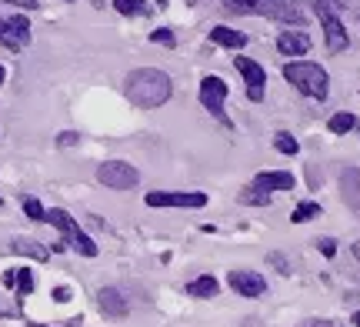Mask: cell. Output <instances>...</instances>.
<instances>
[{
	"instance_id": "18",
	"label": "cell",
	"mask_w": 360,
	"mask_h": 327,
	"mask_svg": "<svg viewBox=\"0 0 360 327\" xmlns=\"http://www.w3.org/2000/svg\"><path fill=\"white\" fill-rule=\"evenodd\" d=\"M114 7L124 17H147L150 13V4L147 0H114Z\"/></svg>"
},
{
	"instance_id": "35",
	"label": "cell",
	"mask_w": 360,
	"mask_h": 327,
	"mask_svg": "<svg viewBox=\"0 0 360 327\" xmlns=\"http://www.w3.org/2000/svg\"><path fill=\"white\" fill-rule=\"evenodd\" d=\"M354 257H357V264H360V241L354 244Z\"/></svg>"
},
{
	"instance_id": "29",
	"label": "cell",
	"mask_w": 360,
	"mask_h": 327,
	"mask_svg": "<svg viewBox=\"0 0 360 327\" xmlns=\"http://www.w3.org/2000/svg\"><path fill=\"white\" fill-rule=\"evenodd\" d=\"M7 4H17L20 11H37V7H40L37 0H7Z\"/></svg>"
},
{
	"instance_id": "37",
	"label": "cell",
	"mask_w": 360,
	"mask_h": 327,
	"mask_svg": "<svg viewBox=\"0 0 360 327\" xmlns=\"http://www.w3.org/2000/svg\"><path fill=\"white\" fill-rule=\"evenodd\" d=\"M4 77H7V74H4V67H0V84H4Z\"/></svg>"
},
{
	"instance_id": "26",
	"label": "cell",
	"mask_w": 360,
	"mask_h": 327,
	"mask_svg": "<svg viewBox=\"0 0 360 327\" xmlns=\"http://www.w3.org/2000/svg\"><path fill=\"white\" fill-rule=\"evenodd\" d=\"M150 40H154V44H174V34H170L167 27H160V30H150Z\"/></svg>"
},
{
	"instance_id": "16",
	"label": "cell",
	"mask_w": 360,
	"mask_h": 327,
	"mask_svg": "<svg viewBox=\"0 0 360 327\" xmlns=\"http://www.w3.org/2000/svg\"><path fill=\"white\" fill-rule=\"evenodd\" d=\"M210 40H214V44H220V47H233V51L247 47V34L233 30V27H224V24H217L214 30H210Z\"/></svg>"
},
{
	"instance_id": "1",
	"label": "cell",
	"mask_w": 360,
	"mask_h": 327,
	"mask_svg": "<svg viewBox=\"0 0 360 327\" xmlns=\"http://www.w3.org/2000/svg\"><path fill=\"white\" fill-rule=\"evenodd\" d=\"M124 94H127L130 104L154 110V107H164L174 97V80L164 70H157V67H137L124 80Z\"/></svg>"
},
{
	"instance_id": "8",
	"label": "cell",
	"mask_w": 360,
	"mask_h": 327,
	"mask_svg": "<svg viewBox=\"0 0 360 327\" xmlns=\"http://www.w3.org/2000/svg\"><path fill=\"white\" fill-rule=\"evenodd\" d=\"M237 70H240V77L247 84V97L260 104L264 101V91H267V70L257 64V60H250V57H237Z\"/></svg>"
},
{
	"instance_id": "27",
	"label": "cell",
	"mask_w": 360,
	"mask_h": 327,
	"mask_svg": "<svg viewBox=\"0 0 360 327\" xmlns=\"http://www.w3.org/2000/svg\"><path fill=\"white\" fill-rule=\"evenodd\" d=\"M317 244H321L323 257H334V254H337V241H330V237H323V241H317Z\"/></svg>"
},
{
	"instance_id": "13",
	"label": "cell",
	"mask_w": 360,
	"mask_h": 327,
	"mask_svg": "<svg viewBox=\"0 0 360 327\" xmlns=\"http://www.w3.org/2000/svg\"><path fill=\"white\" fill-rule=\"evenodd\" d=\"M277 51L283 57H304L310 51V37L304 30H283L281 37H277Z\"/></svg>"
},
{
	"instance_id": "4",
	"label": "cell",
	"mask_w": 360,
	"mask_h": 327,
	"mask_svg": "<svg viewBox=\"0 0 360 327\" xmlns=\"http://www.w3.org/2000/svg\"><path fill=\"white\" fill-rule=\"evenodd\" d=\"M44 224H51V227H57L60 234H64V241L70 244V248L77 250L80 257H97V244L90 241L84 231H80V224L67 214L64 207H51L47 214H44Z\"/></svg>"
},
{
	"instance_id": "9",
	"label": "cell",
	"mask_w": 360,
	"mask_h": 327,
	"mask_svg": "<svg viewBox=\"0 0 360 327\" xmlns=\"http://www.w3.org/2000/svg\"><path fill=\"white\" fill-rule=\"evenodd\" d=\"M224 101H227V84H224L217 74H210V77L200 80V104H204L214 117H224Z\"/></svg>"
},
{
	"instance_id": "30",
	"label": "cell",
	"mask_w": 360,
	"mask_h": 327,
	"mask_svg": "<svg viewBox=\"0 0 360 327\" xmlns=\"http://www.w3.org/2000/svg\"><path fill=\"white\" fill-rule=\"evenodd\" d=\"M13 314H17V307L11 301H0V317H13Z\"/></svg>"
},
{
	"instance_id": "11",
	"label": "cell",
	"mask_w": 360,
	"mask_h": 327,
	"mask_svg": "<svg viewBox=\"0 0 360 327\" xmlns=\"http://www.w3.org/2000/svg\"><path fill=\"white\" fill-rule=\"evenodd\" d=\"M27 44H30V20L24 13L7 17V40H4V47L7 51H24Z\"/></svg>"
},
{
	"instance_id": "28",
	"label": "cell",
	"mask_w": 360,
	"mask_h": 327,
	"mask_svg": "<svg viewBox=\"0 0 360 327\" xmlns=\"http://www.w3.org/2000/svg\"><path fill=\"white\" fill-rule=\"evenodd\" d=\"M57 144H60V147L77 144V134H74V131H64V134H60V137H57Z\"/></svg>"
},
{
	"instance_id": "38",
	"label": "cell",
	"mask_w": 360,
	"mask_h": 327,
	"mask_svg": "<svg viewBox=\"0 0 360 327\" xmlns=\"http://www.w3.org/2000/svg\"><path fill=\"white\" fill-rule=\"evenodd\" d=\"M0 204H4V197H0Z\"/></svg>"
},
{
	"instance_id": "36",
	"label": "cell",
	"mask_w": 360,
	"mask_h": 327,
	"mask_svg": "<svg viewBox=\"0 0 360 327\" xmlns=\"http://www.w3.org/2000/svg\"><path fill=\"white\" fill-rule=\"evenodd\" d=\"M354 324H357V327H360V311H357V314H354Z\"/></svg>"
},
{
	"instance_id": "6",
	"label": "cell",
	"mask_w": 360,
	"mask_h": 327,
	"mask_svg": "<svg viewBox=\"0 0 360 327\" xmlns=\"http://www.w3.org/2000/svg\"><path fill=\"white\" fill-rule=\"evenodd\" d=\"M97 181L103 187H110V191H130V187L141 184V170L127 164V160H107V164L97 167Z\"/></svg>"
},
{
	"instance_id": "3",
	"label": "cell",
	"mask_w": 360,
	"mask_h": 327,
	"mask_svg": "<svg viewBox=\"0 0 360 327\" xmlns=\"http://www.w3.org/2000/svg\"><path fill=\"white\" fill-rule=\"evenodd\" d=\"M283 77L294 84L304 97H314V101H323L330 94V77L321 64H310V60H290L283 64Z\"/></svg>"
},
{
	"instance_id": "7",
	"label": "cell",
	"mask_w": 360,
	"mask_h": 327,
	"mask_svg": "<svg viewBox=\"0 0 360 327\" xmlns=\"http://www.w3.org/2000/svg\"><path fill=\"white\" fill-rule=\"evenodd\" d=\"M143 200H147V207H207L204 191H150Z\"/></svg>"
},
{
	"instance_id": "32",
	"label": "cell",
	"mask_w": 360,
	"mask_h": 327,
	"mask_svg": "<svg viewBox=\"0 0 360 327\" xmlns=\"http://www.w3.org/2000/svg\"><path fill=\"white\" fill-rule=\"evenodd\" d=\"M53 301H70V290H67V288H57V290H53Z\"/></svg>"
},
{
	"instance_id": "23",
	"label": "cell",
	"mask_w": 360,
	"mask_h": 327,
	"mask_svg": "<svg viewBox=\"0 0 360 327\" xmlns=\"http://www.w3.org/2000/svg\"><path fill=\"white\" fill-rule=\"evenodd\" d=\"M274 147H277L281 154H290V158H294L297 150H300V144L294 141V134H287V131H281L277 137H274Z\"/></svg>"
},
{
	"instance_id": "5",
	"label": "cell",
	"mask_w": 360,
	"mask_h": 327,
	"mask_svg": "<svg viewBox=\"0 0 360 327\" xmlns=\"http://www.w3.org/2000/svg\"><path fill=\"white\" fill-rule=\"evenodd\" d=\"M314 11L321 17L323 24V37H327V51L330 53H344L350 47V37L344 24H340V17H337V4L334 0H314Z\"/></svg>"
},
{
	"instance_id": "17",
	"label": "cell",
	"mask_w": 360,
	"mask_h": 327,
	"mask_svg": "<svg viewBox=\"0 0 360 327\" xmlns=\"http://www.w3.org/2000/svg\"><path fill=\"white\" fill-rule=\"evenodd\" d=\"M217 290H220V284L210 274L193 277L191 284H187V294H191V297H217Z\"/></svg>"
},
{
	"instance_id": "14",
	"label": "cell",
	"mask_w": 360,
	"mask_h": 327,
	"mask_svg": "<svg viewBox=\"0 0 360 327\" xmlns=\"http://www.w3.org/2000/svg\"><path fill=\"white\" fill-rule=\"evenodd\" d=\"M340 191H344V204L360 217V170L347 167L340 174Z\"/></svg>"
},
{
	"instance_id": "10",
	"label": "cell",
	"mask_w": 360,
	"mask_h": 327,
	"mask_svg": "<svg viewBox=\"0 0 360 327\" xmlns=\"http://www.w3.org/2000/svg\"><path fill=\"white\" fill-rule=\"evenodd\" d=\"M227 284H231V290H237L240 297H260V294H267V281H264L257 271H231V274H227Z\"/></svg>"
},
{
	"instance_id": "22",
	"label": "cell",
	"mask_w": 360,
	"mask_h": 327,
	"mask_svg": "<svg viewBox=\"0 0 360 327\" xmlns=\"http://www.w3.org/2000/svg\"><path fill=\"white\" fill-rule=\"evenodd\" d=\"M327 127H330V134H347L357 127V117L354 114H334V117L327 120Z\"/></svg>"
},
{
	"instance_id": "19",
	"label": "cell",
	"mask_w": 360,
	"mask_h": 327,
	"mask_svg": "<svg viewBox=\"0 0 360 327\" xmlns=\"http://www.w3.org/2000/svg\"><path fill=\"white\" fill-rule=\"evenodd\" d=\"M314 217H321V204H314V200H304V204H297L294 214H290V221L294 224H307Z\"/></svg>"
},
{
	"instance_id": "25",
	"label": "cell",
	"mask_w": 360,
	"mask_h": 327,
	"mask_svg": "<svg viewBox=\"0 0 360 327\" xmlns=\"http://www.w3.org/2000/svg\"><path fill=\"white\" fill-rule=\"evenodd\" d=\"M240 200H244V204H267L270 194H264V191H257V194H254V187H250L247 194H240Z\"/></svg>"
},
{
	"instance_id": "15",
	"label": "cell",
	"mask_w": 360,
	"mask_h": 327,
	"mask_svg": "<svg viewBox=\"0 0 360 327\" xmlns=\"http://www.w3.org/2000/svg\"><path fill=\"white\" fill-rule=\"evenodd\" d=\"M97 304H101V311L107 317H124L127 314V301H124V294L117 288H103L101 294H97Z\"/></svg>"
},
{
	"instance_id": "34",
	"label": "cell",
	"mask_w": 360,
	"mask_h": 327,
	"mask_svg": "<svg viewBox=\"0 0 360 327\" xmlns=\"http://www.w3.org/2000/svg\"><path fill=\"white\" fill-rule=\"evenodd\" d=\"M4 40H7V20L0 17V44H4Z\"/></svg>"
},
{
	"instance_id": "21",
	"label": "cell",
	"mask_w": 360,
	"mask_h": 327,
	"mask_svg": "<svg viewBox=\"0 0 360 327\" xmlns=\"http://www.w3.org/2000/svg\"><path fill=\"white\" fill-rule=\"evenodd\" d=\"M34 288H37V281H34V271H27V267H17V284H13L17 297H27V294H34Z\"/></svg>"
},
{
	"instance_id": "2",
	"label": "cell",
	"mask_w": 360,
	"mask_h": 327,
	"mask_svg": "<svg viewBox=\"0 0 360 327\" xmlns=\"http://www.w3.org/2000/svg\"><path fill=\"white\" fill-rule=\"evenodd\" d=\"M224 7L233 13H260L281 24H304L307 17L297 0H224Z\"/></svg>"
},
{
	"instance_id": "20",
	"label": "cell",
	"mask_w": 360,
	"mask_h": 327,
	"mask_svg": "<svg viewBox=\"0 0 360 327\" xmlns=\"http://www.w3.org/2000/svg\"><path fill=\"white\" fill-rule=\"evenodd\" d=\"M13 250H17V254H30V257H37V261H47V248H40L37 241H27V237H17V241H13Z\"/></svg>"
},
{
	"instance_id": "31",
	"label": "cell",
	"mask_w": 360,
	"mask_h": 327,
	"mask_svg": "<svg viewBox=\"0 0 360 327\" xmlns=\"http://www.w3.org/2000/svg\"><path fill=\"white\" fill-rule=\"evenodd\" d=\"M13 284H17V271H7V274H4V288L13 290Z\"/></svg>"
},
{
	"instance_id": "24",
	"label": "cell",
	"mask_w": 360,
	"mask_h": 327,
	"mask_svg": "<svg viewBox=\"0 0 360 327\" xmlns=\"http://www.w3.org/2000/svg\"><path fill=\"white\" fill-rule=\"evenodd\" d=\"M24 214L30 217V221H44V214H47V210H44V204H40V200L24 197Z\"/></svg>"
},
{
	"instance_id": "33",
	"label": "cell",
	"mask_w": 360,
	"mask_h": 327,
	"mask_svg": "<svg viewBox=\"0 0 360 327\" xmlns=\"http://www.w3.org/2000/svg\"><path fill=\"white\" fill-rule=\"evenodd\" d=\"M304 327H337V324H330V321H307Z\"/></svg>"
},
{
	"instance_id": "12",
	"label": "cell",
	"mask_w": 360,
	"mask_h": 327,
	"mask_svg": "<svg viewBox=\"0 0 360 327\" xmlns=\"http://www.w3.org/2000/svg\"><path fill=\"white\" fill-rule=\"evenodd\" d=\"M254 191H294V174H287V170H260L257 177H254Z\"/></svg>"
}]
</instances>
